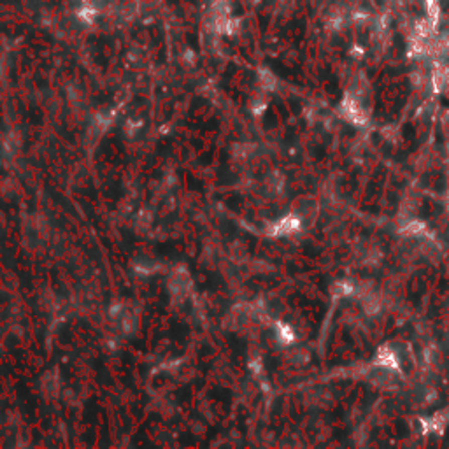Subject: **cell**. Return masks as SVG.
Wrapping results in <instances>:
<instances>
[{"label":"cell","mask_w":449,"mask_h":449,"mask_svg":"<svg viewBox=\"0 0 449 449\" xmlns=\"http://www.w3.org/2000/svg\"><path fill=\"white\" fill-rule=\"evenodd\" d=\"M428 13L432 16V20H435L437 23V16H439L440 9H439V2L437 0H428Z\"/></svg>","instance_id":"6da1fadb"}]
</instances>
